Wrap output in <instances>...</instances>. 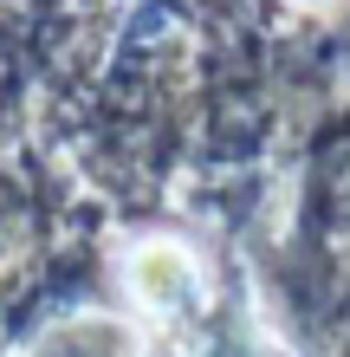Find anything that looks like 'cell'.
<instances>
[{
  "mask_svg": "<svg viewBox=\"0 0 350 357\" xmlns=\"http://www.w3.org/2000/svg\"><path fill=\"white\" fill-rule=\"evenodd\" d=\"M123 273H130V292L150 312H175V305H189L201 292V266H195L189 247H175V241H143Z\"/></svg>",
  "mask_w": 350,
  "mask_h": 357,
  "instance_id": "6da1fadb",
  "label": "cell"
}]
</instances>
